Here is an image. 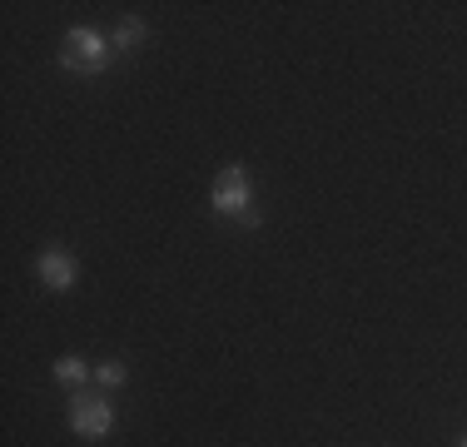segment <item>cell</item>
<instances>
[{
    "mask_svg": "<svg viewBox=\"0 0 467 447\" xmlns=\"http://www.w3.org/2000/svg\"><path fill=\"white\" fill-rule=\"evenodd\" d=\"M209 209H214L219 219H239L244 229H259L264 224V214L254 209V184H249V170H244V164H224V170H219Z\"/></svg>",
    "mask_w": 467,
    "mask_h": 447,
    "instance_id": "obj_1",
    "label": "cell"
},
{
    "mask_svg": "<svg viewBox=\"0 0 467 447\" xmlns=\"http://www.w3.org/2000/svg\"><path fill=\"white\" fill-rule=\"evenodd\" d=\"M115 60V40L99 36L95 26H70L60 40V65L70 75H105Z\"/></svg>",
    "mask_w": 467,
    "mask_h": 447,
    "instance_id": "obj_2",
    "label": "cell"
},
{
    "mask_svg": "<svg viewBox=\"0 0 467 447\" xmlns=\"http://www.w3.org/2000/svg\"><path fill=\"white\" fill-rule=\"evenodd\" d=\"M119 428V412L109 398H90V393H75L70 398V432L75 438H109Z\"/></svg>",
    "mask_w": 467,
    "mask_h": 447,
    "instance_id": "obj_3",
    "label": "cell"
},
{
    "mask_svg": "<svg viewBox=\"0 0 467 447\" xmlns=\"http://www.w3.org/2000/svg\"><path fill=\"white\" fill-rule=\"evenodd\" d=\"M36 274H40V284H46L50 294H70V288L80 284V259H75L70 249H60V244H50V249H40Z\"/></svg>",
    "mask_w": 467,
    "mask_h": 447,
    "instance_id": "obj_4",
    "label": "cell"
},
{
    "mask_svg": "<svg viewBox=\"0 0 467 447\" xmlns=\"http://www.w3.org/2000/svg\"><path fill=\"white\" fill-rule=\"evenodd\" d=\"M95 368L85 363L80 353H65V358H55V383L60 388H85V378H90Z\"/></svg>",
    "mask_w": 467,
    "mask_h": 447,
    "instance_id": "obj_5",
    "label": "cell"
},
{
    "mask_svg": "<svg viewBox=\"0 0 467 447\" xmlns=\"http://www.w3.org/2000/svg\"><path fill=\"white\" fill-rule=\"evenodd\" d=\"M144 40H150V26H144L140 16H125V20L115 26V55H130V50H135V45H144Z\"/></svg>",
    "mask_w": 467,
    "mask_h": 447,
    "instance_id": "obj_6",
    "label": "cell"
},
{
    "mask_svg": "<svg viewBox=\"0 0 467 447\" xmlns=\"http://www.w3.org/2000/svg\"><path fill=\"white\" fill-rule=\"evenodd\" d=\"M95 383H99V388H125V383H130L125 358H105V363L95 368Z\"/></svg>",
    "mask_w": 467,
    "mask_h": 447,
    "instance_id": "obj_7",
    "label": "cell"
},
{
    "mask_svg": "<svg viewBox=\"0 0 467 447\" xmlns=\"http://www.w3.org/2000/svg\"><path fill=\"white\" fill-rule=\"evenodd\" d=\"M458 447H467V438H462V442H458Z\"/></svg>",
    "mask_w": 467,
    "mask_h": 447,
    "instance_id": "obj_8",
    "label": "cell"
}]
</instances>
